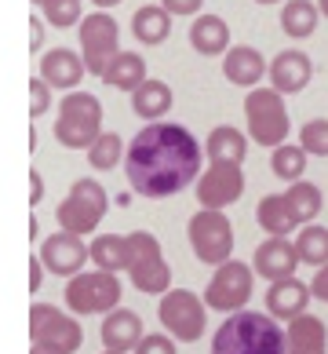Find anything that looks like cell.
<instances>
[{"label":"cell","instance_id":"cell-17","mask_svg":"<svg viewBox=\"0 0 328 354\" xmlns=\"http://www.w3.org/2000/svg\"><path fill=\"white\" fill-rule=\"evenodd\" d=\"M270 73V62L259 55L252 44H233L222 55V77L238 88H259V81Z\"/></svg>","mask_w":328,"mask_h":354},{"label":"cell","instance_id":"cell-8","mask_svg":"<svg viewBox=\"0 0 328 354\" xmlns=\"http://www.w3.org/2000/svg\"><path fill=\"white\" fill-rule=\"evenodd\" d=\"M190 248L193 256L208 267H219L233 259V223L222 208H201V212L190 216Z\"/></svg>","mask_w":328,"mask_h":354},{"label":"cell","instance_id":"cell-20","mask_svg":"<svg viewBox=\"0 0 328 354\" xmlns=\"http://www.w3.org/2000/svg\"><path fill=\"white\" fill-rule=\"evenodd\" d=\"M99 336H102V347H106V351H135L146 333H142V318H139L135 310L117 307V310L106 314Z\"/></svg>","mask_w":328,"mask_h":354},{"label":"cell","instance_id":"cell-42","mask_svg":"<svg viewBox=\"0 0 328 354\" xmlns=\"http://www.w3.org/2000/svg\"><path fill=\"white\" fill-rule=\"evenodd\" d=\"M41 198H44V179H41V172H30V205L37 208Z\"/></svg>","mask_w":328,"mask_h":354},{"label":"cell","instance_id":"cell-39","mask_svg":"<svg viewBox=\"0 0 328 354\" xmlns=\"http://www.w3.org/2000/svg\"><path fill=\"white\" fill-rule=\"evenodd\" d=\"M41 281H44V259L37 252V256H30V292L33 296L41 292Z\"/></svg>","mask_w":328,"mask_h":354},{"label":"cell","instance_id":"cell-34","mask_svg":"<svg viewBox=\"0 0 328 354\" xmlns=\"http://www.w3.org/2000/svg\"><path fill=\"white\" fill-rule=\"evenodd\" d=\"M44 11V19L51 26H59V30H70V26H81L84 22V4L81 0H51Z\"/></svg>","mask_w":328,"mask_h":354},{"label":"cell","instance_id":"cell-33","mask_svg":"<svg viewBox=\"0 0 328 354\" xmlns=\"http://www.w3.org/2000/svg\"><path fill=\"white\" fill-rule=\"evenodd\" d=\"M124 153H128V147H124L121 136H117V132H102L95 142H91L88 161H91L95 172H110V168H117V165L124 161Z\"/></svg>","mask_w":328,"mask_h":354},{"label":"cell","instance_id":"cell-4","mask_svg":"<svg viewBox=\"0 0 328 354\" xmlns=\"http://www.w3.org/2000/svg\"><path fill=\"white\" fill-rule=\"evenodd\" d=\"M106 212H110V198L102 190V183L99 179H77L70 187V194L62 198V205L55 208V219H59V230L88 238V234L99 230V223Z\"/></svg>","mask_w":328,"mask_h":354},{"label":"cell","instance_id":"cell-18","mask_svg":"<svg viewBox=\"0 0 328 354\" xmlns=\"http://www.w3.org/2000/svg\"><path fill=\"white\" fill-rule=\"evenodd\" d=\"M84 55H77L73 48H51L41 55V77L51 84V88H59V91H70L84 81Z\"/></svg>","mask_w":328,"mask_h":354},{"label":"cell","instance_id":"cell-44","mask_svg":"<svg viewBox=\"0 0 328 354\" xmlns=\"http://www.w3.org/2000/svg\"><path fill=\"white\" fill-rule=\"evenodd\" d=\"M30 354H55V351H48V347H37V344H30Z\"/></svg>","mask_w":328,"mask_h":354},{"label":"cell","instance_id":"cell-5","mask_svg":"<svg viewBox=\"0 0 328 354\" xmlns=\"http://www.w3.org/2000/svg\"><path fill=\"white\" fill-rule=\"evenodd\" d=\"M244 121H248V136L259 147H281L292 132V121H288V106L284 95L273 88H252L244 95Z\"/></svg>","mask_w":328,"mask_h":354},{"label":"cell","instance_id":"cell-29","mask_svg":"<svg viewBox=\"0 0 328 354\" xmlns=\"http://www.w3.org/2000/svg\"><path fill=\"white\" fill-rule=\"evenodd\" d=\"M88 248H91V263L99 270L110 274L128 270V234H99Z\"/></svg>","mask_w":328,"mask_h":354},{"label":"cell","instance_id":"cell-28","mask_svg":"<svg viewBox=\"0 0 328 354\" xmlns=\"http://www.w3.org/2000/svg\"><path fill=\"white\" fill-rule=\"evenodd\" d=\"M102 81H106L110 88H121V91H135L142 81H146V59L135 55V51H121L106 73H102Z\"/></svg>","mask_w":328,"mask_h":354},{"label":"cell","instance_id":"cell-7","mask_svg":"<svg viewBox=\"0 0 328 354\" xmlns=\"http://www.w3.org/2000/svg\"><path fill=\"white\" fill-rule=\"evenodd\" d=\"M66 307L77 318L88 314H110L121 307V278L110 270H81L77 278H66Z\"/></svg>","mask_w":328,"mask_h":354},{"label":"cell","instance_id":"cell-37","mask_svg":"<svg viewBox=\"0 0 328 354\" xmlns=\"http://www.w3.org/2000/svg\"><path fill=\"white\" fill-rule=\"evenodd\" d=\"M135 354H179V351H175V339L168 333H146L142 344L135 347Z\"/></svg>","mask_w":328,"mask_h":354},{"label":"cell","instance_id":"cell-45","mask_svg":"<svg viewBox=\"0 0 328 354\" xmlns=\"http://www.w3.org/2000/svg\"><path fill=\"white\" fill-rule=\"evenodd\" d=\"M318 8H321V15L328 19V0H318Z\"/></svg>","mask_w":328,"mask_h":354},{"label":"cell","instance_id":"cell-41","mask_svg":"<svg viewBox=\"0 0 328 354\" xmlns=\"http://www.w3.org/2000/svg\"><path fill=\"white\" fill-rule=\"evenodd\" d=\"M30 48H33V55H41V48H44V22H41V15L30 19Z\"/></svg>","mask_w":328,"mask_h":354},{"label":"cell","instance_id":"cell-6","mask_svg":"<svg viewBox=\"0 0 328 354\" xmlns=\"http://www.w3.org/2000/svg\"><path fill=\"white\" fill-rule=\"evenodd\" d=\"M128 274L131 285L146 296H164L172 288V267L161 252V241L150 230L128 234Z\"/></svg>","mask_w":328,"mask_h":354},{"label":"cell","instance_id":"cell-22","mask_svg":"<svg viewBox=\"0 0 328 354\" xmlns=\"http://www.w3.org/2000/svg\"><path fill=\"white\" fill-rule=\"evenodd\" d=\"M190 48L197 55H226L230 44V26L219 15H197L190 26Z\"/></svg>","mask_w":328,"mask_h":354},{"label":"cell","instance_id":"cell-10","mask_svg":"<svg viewBox=\"0 0 328 354\" xmlns=\"http://www.w3.org/2000/svg\"><path fill=\"white\" fill-rule=\"evenodd\" d=\"M30 344L48 347L55 354H73L84 344V329L77 314H66L51 304H33L30 307Z\"/></svg>","mask_w":328,"mask_h":354},{"label":"cell","instance_id":"cell-3","mask_svg":"<svg viewBox=\"0 0 328 354\" xmlns=\"http://www.w3.org/2000/svg\"><path fill=\"white\" fill-rule=\"evenodd\" d=\"M102 136V102L91 91H70L59 102L55 139L70 150H91V142Z\"/></svg>","mask_w":328,"mask_h":354},{"label":"cell","instance_id":"cell-46","mask_svg":"<svg viewBox=\"0 0 328 354\" xmlns=\"http://www.w3.org/2000/svg\"><path fill=\"white\" fill-rule=\"evenodd\" d=\"M33 4H37V8H48V4H51V0H33Z\"/></svg>","mask_w":328,"mask_h":354},{"label":"cell","instance_id":"cell-12","mask_svg":"<svg viewBox=\"0 0 328 354\" xmlns=\"http://www.w3.org/2000/svg\"><path fill=\"white\" fill-rule=\"evenodd\" d=\"M252 281H255V270L241 263V259H226L219 263L212 281L204 288V304L208 310H219V314H238L248 307L252 299Z\"/></svg>","mask_w":328,"mask_h":354},{"label":"cell","instance_id":"cell-32","mask_svg":"<svg viewBox=\"0 0 328 354\" xmlns=\"http://www.w3.org/2000/svg\"><path fill=\"white\" fill-rule=\"evenodd\" d=\"M296 252H299V263H307V267H325V263H328V227H318V223H307V227H299Z\"/></svg>","mask_w":328,"mask_h":354},{"label":"cell","instance_id":"cell-48","mask_svg":"<svg viewBox=\"0 0 328 354\" xmlns=\"http://www.w3.org/2000/svg\"><path fill=\"white\" fill-rule=\"evenodd\" d=\"M102 354H128V351H102Z\"/></svg>","mask_w":328,"mask_h":354},{"label":"cell","instance_id":"cell-27","mask_svg":"<svg viewBox=\"0 0 328 354\" xmlns=\"http://www.w3.org/2000/svg\"><path fill=\"white\" fill-rule=\"evenodd\" d=\"M321 8L318 0H288L281 8V30L292 37V41H307V37L318 30Z\"/></svg>","mask_w":328,"mask_h":354},{"label":"cell","instance_id":"cell-35","mask_svg":"<svg viewBox=\"0 0 328 354\" xmlns=\"http://www.w3.org/2000/svg\"><path fill=\"white\" fill-rule=\"evenodd\" d=\"M299 147H303L310 157H328V121H325V117H313V121L303 124V132H299Z\"/></svg>","mask_w":328,"mask_h":354},{"label":"cell","instance_id":"cell-43","mask_svg":"<svg viewBox=\"0 0 328 354\" xmlns=\"http://www.w3.org/2000/svg\"><path fill=\"white\" fill-rule=\"evenodd\" d=\"M91 4H95L99 11H110V8H117V4H121V0H91Z\"/></svg>","mask_w":328,"mask_h":354},{"label":"cell","instance_id":"cell-2","mask_svg":"<svg viewBox=\"0 0 328 354\" xmlns=\"http://www.w3.org/2000/svg\"><path fill=\"white\" fill-rule=\"evenodd\" d=\"M212 354H284V329L270 310H238L212 336Z\"/></svg>","mask_w":328,"mask_h":354},{"label":"cell","instance_id":"cell-9","mask_svg":"<svg viewBox=\"0 0 328 354\" xmlns=\"http://www.w3.org/2000/svg\"><path fill=\"white\" fill-rule=\"evenodd\" d=\"M164 333L179 339V344H197L208 329V304L201 296H193L190 288H168L157 307Z\"/></svg>","mask_w":328,"mask_h":354},{"label":"cell","instance_id":"cell-38","mask_svg":"<svg viewBox=\"0 0 328 354\" xmlns=\"http://www.w3.org/2000/svg\"><path fill=\"white\" fill-rule=\"evenodd\" d=\"M201 4H204V0H161V8L172 11V15H197Z\"/></svg>","mask_w":328,"mask_h":354},{"label":"cell","instance_id":"cell-31","mask_svg":"<svg viewBox=\"0 0 328 354\" xmlns=\"http://www.w3.org/2000/svg\"><path fill=\"white\" fill-rule=\"evenodd\" d=\"M307 150L299 147V142H281V147L270 150V172L284 179V183H299L307 172Z\"/></svg>","mask_w":328,"mask_h":354},{"label":"cell","instance_id":"cell-25","mask_svg":"<svg viewBox=\"0 0 328 354\" xmlns=\"http://www.w3.org/2000/svg\"><path fill=\"white\" fill-rule=\"evenodd\" d=\"M131 110H135V117H142L146 124L161 121V117L172 110V88H168L164 81L146 77V81L131 91Z\"/></svg>","mask_w":328,"mask_h":354},{"label":"cell","instance_id":"cell-36","mask_svg":"<svg viewBox=\"0 0 328 354\" xmlns=\"http://www.w3.org/2000/svg\"><path fill=\"white\" fill-rule=\"evenodd\" d=\"M51 84L44 81V77H33L30 81V117L37 121V117H44L48 113V106H51V91H48Z\"/></svg>","mask_w":328,"mask_h":354},{"label":"cell","instance_id":"cell-23","mask_svg":"<svg viewBox=\"0 0 328 354\" xmlns=\"http://www.w3.org/2000/svg\"><path fill=\"white\" fill-rule=\"evenodd\" d=\"M204 157H208V161L244 165V157H248V136L241 132V128H233V124H219L204 139Z\"/></svg>","mask_w":328,"mask_h":354},{"label":"cell","instance_id":"cell-14","mask_svg":"<svg viewBox=\"0 0 328 354\" xmlns=\"http://www.w3.org/2000/svg\"><path fill=\"white\" fill-rule=\"evenodd\" d=\"M41 259L51 274H59V278H77V274L84 270V263L91 259V248L84 245V238H77V234H51V238L41 241Z\"/></svg>","mask_w":328,"mask_h":354},{"label":"cell","instance_id":"cell-24","mask_svg":"<svg viewBox=\"0 0 328 354\" xmlns=\"http://www.w3.org/2000/svg\"><path fill=\"white\" fill-rule=\"evenodd\" d=\"M131 33H135V41L146 44V48L164 44L168 33H172V11H164L161 4H142L135 15H131Z\"/></svg>","mask_w":328,"mask_h":354},{"label":"cell","instance_id":"cell-13","mask_svg":"<svg viewBox=\"0 0 328 354\" xmlns=\"http://www.w3.org/2000/svg\"><path fill=\"white\" fill-rule=\"evenodd\" d=\"M244 194V168L230 161H212L197 179V201L201 208H226Z\"/></svg>","mask_w":328,"mask_h":354},{"label":"cell","instance_id":"cell-16","mask_svg":"<svg viewBox=\"0 0 328 354\" xmlns=\"http://www.w3.org/2000/svg\"><path fill=\"white\" fill-rule=\"evenodd\" d=\"M296 267H299V252H296V241H288V238H267L252 256V270L267 281L292 278Z\"/></svg>","mask_w":328,"mask_h":354},{"label":"cell","instance_id":"cell-11","mask_svg":"<svg viewBox=\"0 0 328 354\" xmlns=\"http://www.w3.org/2000/svg\"><path fill=\"white\" fill-rule=\"evenodd\" d=\"M77 37H81V55L88 73L102 77L106 66L121 55V26L110 11H91L84 15V22L77 26Z\"/></svg>","mask_w":328,"mask_h":354},{"label":"cell","instance_id":"cell-47","mask_svg":"<svg viewBox=\"0 0 328 354\" xmlns=\"http://www.w3.org/2000/svg\"><path fill=\"white\" fill-rule=\"evenodd\" d=\"M255 4H281V0H255Z\"/></svg>","mask_w":328,"mask_h":354},{"label":"cell","instance_id":"cell-21","mask_svg":"<svg viewBox=\"0 0 328 354\" xmlns=\"http://www.w3.org/2000/svg\"><path fill=\"white\" fill-rule=\"evenodd\" d=\"M328 351V329L313 314L284 322V354H325Z\"/></svg>","mask_w":328,"mask_h":354},{"label":"cell","instance_id":"cell-19","mask_svg":"<svg viewBox=\"0 0 328 354\" xmlns=\"http://www.w3.org/2000/svg\"><path fill=\"white\" fill-rule=\"evenodd\" d=\"M310 296H313L310 285L299 281L296 274H292V278L270 281V288H267V310H270L278 322H292V318H299V314H307Z\"/></svg>","mask_w":328,"mask_h":354},{"label":"cell","instance_id":"cell-15","mask_svg":"<svg viewBox=\"0 0 328 354\" xmlns=\"http://www.w3.org/2000/svg\"><path fill=\"white\" fill-rule=\"evenodd\" d=\"M270 88L281 91V95H296V91H303L313 77V62L307 51L299 48H288V51H278V55L270 59Z\"/></svg>","mask_w":328,"mask_h":354},{"label":"cell","instance_id":"cell-26","mask_svg":"<svg viewBox=\"0 0 328 354\" xmlns=\"http://www.w3.org/2000/svg\"><path fill=\"white\" fill-rule=\"evenodd\" d=\"M255 219L259 227L270 234V238H288L292 230H299V219L292 212V205H288L284 194H267V198L259 201L255 208Z\"/></svg>","mask_w":328,"mask_h":354},{"label":"cell","instance_id":"cell-1","mask_svg":"<svg viewBox=\"0 0 328 354\" xmlns=\"http://www.w3.org/2000/svg\"><path fill=\"white\" fill-rule=\"evenodd\" d=\"M201 161L204 147L193 139L190 128L175 121H153L128 142L124 176L139 198L161 201L193 187L201 179Z\"/></svg>","mask_w":328,"mask_h":354},{"label":"cell","instance_id":"cell-30","mask_svg":"<svg viewBox=\"0 0 328 354\" xmlns=\"http://www.w3.org/2000/svg\"><path fill=\"white\" fill-rule=\"evenodd\" d=\"M284 198H288V205H292V212H296V219H299V227H307V223H313V219L321 216V205H325L321 187H313V183H307V179L288 183Z\"/></svg>","mask_w":328,"mask_h":354},{"label":"cell","instance_id":"cell-40","mask_svg":"<svg viewBox=\"0 0 328 354\" xmlns=\"http://www.w3.org/2000/svg\"><path fill=\"white\" fill-rule=\"evenodd\" d=\"M310 292H313V299H325L328 304V263L318 267V274H313V281H310Z\"/></svg>","mask_w":328,"mask_h":354}]
</instances>
